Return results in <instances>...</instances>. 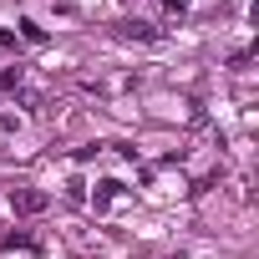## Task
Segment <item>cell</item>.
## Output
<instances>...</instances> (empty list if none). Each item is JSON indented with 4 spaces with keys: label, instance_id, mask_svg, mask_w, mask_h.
Here are the masks:
<instances>
[{
    "label": "cell",
    "instance_id": "obj_1",
    "mask_svg": "<svg viewBox=\"0 0 259 259\" xmlns=\"http://www.w3.org/2000/svg\"><path fill=\"white\" fill-rule=\"evenodd\" d=\"M11 208H16V213H41V208H46V193L21 188V193H11Z\"/></svg>",
    "mask_w": 259,
    "mask_h": 259
},
{
    "label": "cell",
    "instance_id": "obj_2",
    "mask_svg": "<svg viewBox=\"0 0 259 259\" xmlns=\"http://www.w3.org/2000/svg\"><path fill=\"white\" fill-rule=\"evenodd\" d=\"M21 36H26V41H36V46H41V41H46V31H41V26H36V21H21Z\"/></svg>",
    "mask_w": 259,
    "mask_h": 259
},
{
    "label": "cell",
    "instance_id": "obj_3",
    "mask_svg": "<svg viewBox=\"0 0 259 259\" xmlns=\"http://www.w3.org/2000/svg\"><path fill=\"white\" fill-rule=\"evenodd\" d=\"M11 87H21V66H11V71H0V92H11Z\"/></svg>",
    "mask_w": 259,
    "mask_h": 259
},
{
    "label": "cell",
    "instance_id": "obj_4",
    "mask_svg": "<svg viewBox=\"0 0 259 259\" xmlns=\"http://www.w3.org/2000/svg\"><path fill=\"white\" fill-rule=\"evenodd\" d=\"M11 46H16V36H11V31H0V51H11Z\"/></svg>",
    "mask_w": 259,
    "mask_h": 259
}]
</instances>
